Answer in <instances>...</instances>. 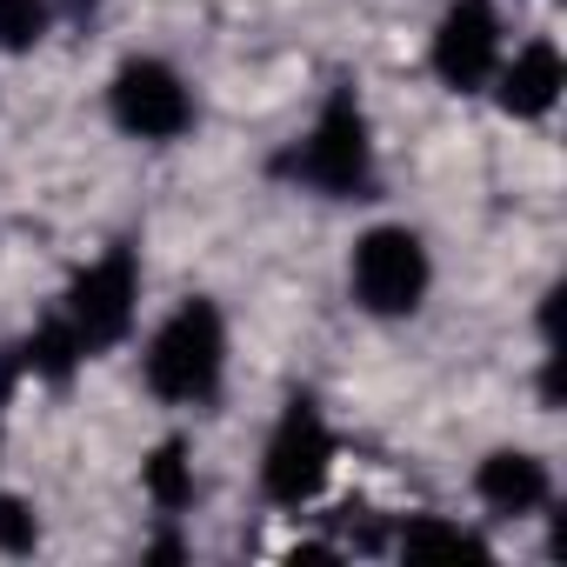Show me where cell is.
Returning <instances> with one entry per match:
<instances>
[{"label": "cell", "instance_id": "cell-16", "mask_svg": "<svg viewBox=\"0 0 567 567\" xmlns=\"http://www.w3.org/2000/svg\"><path fill=\"white\" fill-rule=\"evenodd\" d=\"M0 401H8V368H0Z\"/></svg>", "mask_w": 567, "mask_h": 567}, {"label": "cell", "instance_id": "cell-10", "mask_svg": "<svg viewBox=\"0 0 567 567\" xmlns=\"http://www.w3.org/2000/svg\"><path fill=\"white\" fill-rule=\"evenodd\" d=\"M394 547H401L408 560H461V554H474V560H487V540H481V534H467V527H454V520H434V514H421V520H408Z\"/></svg>", "mask_w": 567, "mask_h": 567}, {"label": "cell", "instance_id": "cell-6", "mask_svg": "<svg viewBox=\"0 0 567 567\" xmlns=\"http://www.w3.org/2000/svg\"><path fill=\"white\" fill-rule=\"evenodd\" d=\"M107 101H114V121L134 141H181L194 127V94L181 87V74L167 61H127L114 74Z\"/></svg>", "mask_w": 567, "mask_h": 567}, {"label": "cell", "instance_id": "cell-3", "mask_svg": "<svg viewBox=\"0 0 567 567\" xmlns=\"http://www.w3.org/2000/svg\"><path fill=\"white\" fill-rule=\"evenodd\" d=\"M134 301H141V260H134V247H107V254L74 280V288H68L61 321L74 328L81 354H107V348L127 341Z\"/></svg>", "mask_w": 567, "mask_h": 567}, {"label": "cell", "instance_id": "cell-15", "mask_svg": "<svg viewBox=\"0 0 567 567\" xmlns=\"http://www.w3.org/2000/svg\"><path fill=\"white\" fill-rule=\"evenodd\" d=\"M68 8H74V14H87V8H94V0H68Z\"/></svg>", "mask_w": 567, "mask_h": 567}, {"label": "cell", "instance_id": "cell-4", "mask_svg": "<svg viewBox=\"0 0 567 567\" xmlns=\"http://www.w3.org/2000/svg\"><path fill=\"white\" fill-rule=\"evenodd\" d=\"M427 247L414 227H374L354 240V301L368 315H414L427 301Z\"/></svg>", "mask_w": 567, "mask_h": 567}, {"label": "cell", "instance_id": "cell-14", "mask_svg": "<svg viewBox=\"0 0 567 567\" xmlns=\"http://www.w3.org/2000/svg\"><path fill=\"white\" fill-rule=\"evenodd\" d=\"M34 547H41V520H34V507L14 501V494H0V554H34Z\"/></svg>", "mask_w": 567, "mask_h": 567}, {"label": "cell", "instance_id": "cell-5", "mask_svg": "<svg viewBox=\"0 0 567 567\" xmlns=\"http://www.w3.org/2000/svg\"><path fill=\"white\" fill-rule=\"evenodd\" d=\"M328 467H334V434L328 421L315 414V401H295L280 414L274 441H267V461H260V494L274 507H308L321 487H328Z\"/></svg>", "mask_w": 567, "mask_h": 567}, {"label": "cell", "instance_id": "cell-1", "mask_svg": "<svg viewBox=\"0 0 567 567\" xmlns=\"http://www.w3.org/2000/svg\"><path fill=\"white\" fill-rule=\"evenodd\" d=\"M220 368H227L220 308L194 295V301H181V308L161 321V334H154V348H147V388H154L161 401H174V408H200V401H214Z\"/></svg>", "mask_w": 567, "mask_h": 567}, {"label": "cell", "instance_id": "cell-11", "mask_svg": "<svg viewBox=\"0 0 567 567\" xmlns=\"http://www.w3.org/2000/svg\"><path fill=\"white\" fill-rule=\"evenodd\" d=\"M141 487H147V501H154L161 514H181V507L194 501V461H187V447H181V441H161V447L147 454V467H141Z\"/></svg>", "mask_w": 567, "mask_h": 567}, {"label": "cell", "instance_id": "cell-7", "mask_svg": "<svg viewBox=\"0 0 567 567\" xmlns=\"http://www.w3.org/2000/svg\"><path fill=\"white\" fill-rule=\"evenodd\" d=\"M501 68V14L494 0H454L434 28V74L454 87V94H474L487 87Z\"/></svg>", "mask_w": 567, "mask_h": 567}, {"label": "cell", "instance_id": "cell-9", "mask_svg": "<svg viewBox=\"0 0 567 567\" xmlns=\"http://www.w3.org/2000/svg\"><path fill=\"white\" fill-rule=\"evenodd\" d=\"M474 494H481L494 514H534V507L547 501V461L527 454V447H501V454L481 461Z\"/></svg>", "mask_w": 567, "mask_h": 567}, {"label": "cell", "instance_id": "cell-12", "mask_svg": "<svg viewBox=\"0 0 567 567\" xmlns=\"http://www.w3.org/2000/svg\"><path fill=\"white\" fill-rule=\"evenodd\" d=\"M21 361L41 374V381H68L74 368H81V341H74V328L54 315V321H41L34 334H28V348H21Z\"/></svg>", "mask_w": 567, "mask_h": 567}, {"label": "cell", "instance_id": "cell-2", "mask_svg": "<svg viewBox=\"0 0 567 567\" xmlns=\"http://www.w3.org/2000/svg\"><path fill=\"white\" fill-rule=\"evenodd\" d=\"M295 174L308 187L334 194V200H368V187H374V141H368V114H361V101L348 87L321 107L308 147L295 154Z\"/></svg>", "mask_w": 567, "mask_h": 567}, {"label": "cell", "instance_id": "cell-13", "mask_svg": "<svg viewBox=\"0 0 567 567\" xmlns=\"http://www.w3.org/2000/svg\"><path fill=\"white\" fill-rule=\"evenodd\" d=\"M48 41V0H0V48L28 54Z\"/></svg>", "mask_w": 567, "mask_h": 567}, {"label": "cell", "instance_id": "cell-8", "mask_svg": "<svg viewBox=\"0 0 567 567\" xmlns=\"http://www.w3.org/2000/svg\"><path fill=\"white\" fill-rule=\"evenodd\" d=\"M560 87H567V61H560V48H554V41H527V48L501 68V114H514V121H540V114L560 101Z\"/></svg>", "mask_w": 567, "mask_h": 567}]
</instances>
